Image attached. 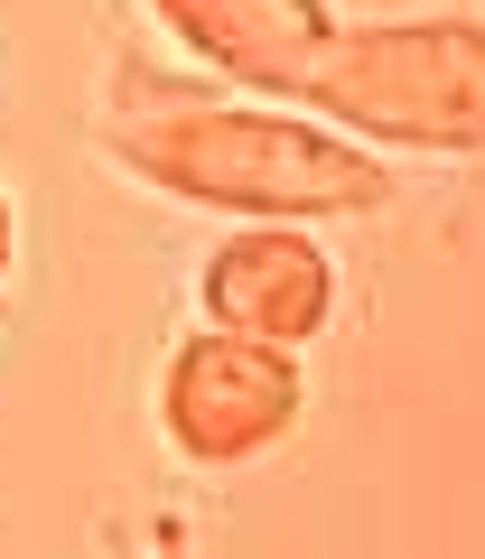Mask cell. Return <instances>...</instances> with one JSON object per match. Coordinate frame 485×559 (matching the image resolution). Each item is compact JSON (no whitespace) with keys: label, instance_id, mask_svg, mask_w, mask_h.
I'll list each match as a JSON object with an SVG mask.
<instances>
[{"label":"cell","instance_id":"cell-4","mask_svg":"<svg viewBox=\"0 0 485 559\" xmlns=\"http://www.w3.org/2000/svg\"><path fill=\"white\" fill-rule=\"evenodd\" d=\"M197 308L224 336L299 355L336 318V261H327V242L308 224H234L197 271Z\"/></svg>","mask_w":485,"mask_h":559},{"label":"cell","instance_id":"cell-1","mask_svg":"<svg viewBox=\"0 0 485 559\" xmlns=\"http://www.w3.org/2000/svg\"><path fill=\"white\" fill-rule=\"evenodd\" d=\"M94 140L141 187L234 224H345L392 205V168L364 140L281 103H224L205 84H131L103 103Z\"/></svg>","mask_w":485,"mask_h":559},{"label":"cell","instance_id":"cell-3","mask_svg":"<svg viewBox=\"0 0 485 559\" xmlns=\"http://www.w3.org/2000/svg\"><path fill=\"white\" fill-rule=\"evenodd\" d=\"M308 382L299 355L281 345H252V336H224V326H197V336L168 345L159 364V429L187 466L224 476V466H252L262 448L289 439Z\"/></svg>","mask_w":485,"mask_h":559},{"label":"cell","instance_id":"cell-6","mask_svg":"<svg viewBox=\"0 0 485 559\" xmlns=\"http://www.w3.org/2000/svg\"><path fill=\"white\" fill-rule=\"evenodd\" d=\"M0 280H10V197H0Z\"/></svg>","mask_w":485,"mask_h":559},{"label":"cell","instance_id":"cell-2","mask_svg":"<svg viewBox=\"0 0 485 559\" xmlns=\"http://www.w3.org/2000/svg\"><path fill=\"white\" fill-rule=\"evenodd\" d=\"M308 121L383 150H485V20L421 10V20H336L308 75Z\"/></svg>","mask_w":485,"mask_h":559},{"label":"cell","instance_id":"cell-5","mask_svg":"<svg viewBox=\"0 0 485 559\" xmlns=\"http://www.w3.org/2000/svg\"><path fill=\"white\" fill-rule=\"evenodd\" d=\"M150 10L224 84H242V94H289V103L308 94L318 47L336 38V10L327 0H150Z\"/></svg>","mask_w":485,"mask_h":559},{"label":"cell","instance_id":"cell-7","mask_svg":"<svg viewBox=\"0 0 485 559\" xmlns=\"http://www.w3.org/2000/svg\"><path fill=\"white\" fill-rule=\"evenodd\" d=\"M159 559H168V550H159Z\"/></svg>","mask_w":485,"mask_h":559}]
</instances>
